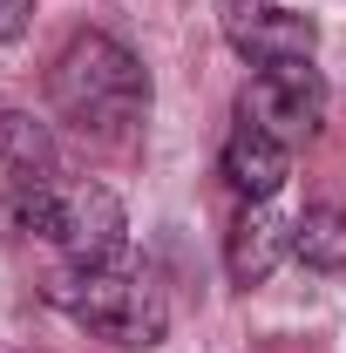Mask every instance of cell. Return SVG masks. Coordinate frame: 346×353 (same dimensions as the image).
<instances>
[{"instance_id":"1","label":"cell","mask_w":346,"mask_h":353,"mask_svg":"<svg viewBox=\"0 0 346 353\" xmlns=\"http://www.w3.org/2000/svg\"><path fill=\"white\" fill-rule=\"evenodd\" d=\"M48 102L68 130L95 136V143H130L150 116V75L116 34L82 28L48 68Z\"/></svg>"},{"instance_id":"2","label":"cell","mask_w":346,"mask_h":353,"mask_svg":"<svg viewBox=\"0 0 346 353\" xmlns=\"http://www.w3.org/2000/svg\"><path fill=\"white\" fill-rule=\"evenodd\" d=\"M48 306L68 312L82 333H95V340H109L123 353H150L170 333V292L130 252L109 265H61L48 279Z\"/></svg>"},{"instance_id":"3","label":"cell","mask_w":346,"mask_h":353,"mask_svg":"<svg viewBox=\"0 0 346 353\" xmlns=\"http://www.w3.org/2000/svg\"><path fill=\"white\" fill-rule=\"evenodd\" d=\"M34 231L61 252V265H109L130 252V211L95 176H61V190L48 197Z\"/></svg>"},{"instance_id":"4","label":"cell","mask_w":346,"mask_h":353,"mask_svg":"<svg viewBox=\"0 0 346 353\" xmlns=\"http://www.w3.org/2000/svg\"><path fill=\"white\" fill-rule=\"evenodd\" d=\"M54 190H61V157H54L48 123L7 109L0 116V238L34 231Z\"/></svg>"},{"instance_id":"5","label":"cell","mask_w":346,"mask_h":353,"mask_svg":"<svg viewBox=\"0 0 346 353\" xmlns=\"http://www.w3.org/2000/svg\"><path fill=\"white\" fill-rule=\"evenodd\" d=\"M238 109H245L252 123H265L278 143L299 150V143H312L319 123H326V82H319L312 61H265V68H252Z\"/></svg>"},{"instance_id":"6","label":"cell","mask_w":346,"mask_h":353,"mask_svg":"<svg viewBox=\"0 0 346 353\" xmlns=\"http://www.w3.org/2000/svg\"><path fill=\"white\" fill-rule=\"evenodd\" d=\"M217 14H224V41L252 68H265V61H312V48H319V21L285 7V0H217Z\"/></svg>"},{"instance_id":"7","label":"cell","mask_w":346,"mask_h":353,"mask_svg":"<svg viewBox=\"0 0 346 353\" xmlns=\"http://www.w3.org/2000/svg\"><path fill=\"white\" fill-rule=\"evenodd\" d=\"M292 252V218L265 197V204H245L238 218H231V238H224V272H231V285L238 292H252L265 285L278 265Z\"/></svg>"},{"instance_id":"8","label":"cell","mask_w":346,"mask_h":353,"mask_svg":"<svg viewBox=\"0 0 346 353\" xmlns=\"http://www.w3.org/2000/svg\"><path fill=\"white\" fill-rule=\"evenodd\" d=\"M285 176H292V143H278L265 123H252V116L238 109V123L224 136V183H231L245 204H265V197L285 190Z\"/></svg>"},{"instance_id":"9","label":"cell","mask_w":346,"mask_h":353,"mask_svg":"<svg viewBox=\"0 0 346 353\" xmlns=\"http://www.w3.org/2000/svg\"><path fill=\"white\" fill-rule=\"evenodd\" d=\"M292 259L305 272H346V211L340 204H305L292 218Z\"/></svg>"},{"instance_id":"10","label":"cell","mask_w":346,"mask_h":353,"mask_svg":"<svg viewBox=\"0 0 346 353\" xmlns=\"http://www.w3.org/2000/svg\"><path fill=\"white\" fill-rule=\"evenodd\" d=\"M28 21H34V0H0V48L21 41V34H28Z\"/></svg>"}]
</instances>
